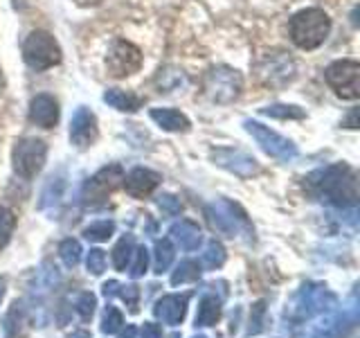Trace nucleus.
<instances>
[{
  "mask_svg": "<svg viewBox=\"0 0 360 338\" xmlns=\"http://www.w3.org/2000/svg\"><path fill=\"white\" fill-rule=\"evenodd\" d=\"M14 228H16L14 212L7 210V208H0V251L9 244L11 234H14Z\"/></svg>",
  "mask_w": 360,
  "mask_h": 338,
  "instance_id": "obj_32",
  "label": "nucleus"
},
{
  "mask_svg": "<svg viewBox=\"0 0 360 338\" xmlns=\"http://www.w3.org/2000/svg\"><path fill=\"white\" fill-rule=\"evenodd\" d=\"M86 266H88V270L93 275H101L106 270V255H104V251H99V248H93V251L88 253V257H86Z\"/></svg>",
  "mask_w": 360,
  "mask_h": 338,
  "instance_id": "obj_36",
  "label": "nucleus"
},
{
  "mask_svg": "<svg viewBox=\"0 0 360 338\" xmlns=\"http://www.w3.org/2000/svg\"><path fill=\"white\" fill-rule=\"evenodd\" d=\"M133 257H135V262L129 268V275L133 280H138V277H142L146 273V266H149V251H146L144 246H140V248H135V251H133Z\"/></svg>",
  "mask_w": 360,
  "mask_h": 338,
  "instance_id": "obj_35",
  "label": "nucleus"
},
{
  "mask_svg": "<svg viewBox=\"0 0 360 338\" xmlns=\"http://www.w3.org/2000/svg\"><path fill=\"white\" fill-rule=\"evenodd\" d=\"M142 65V52L140 48H135L133 43L117 39L112 41V45L108 48L106 54V68H108V75L122 79V77H129L133 73H138Z\"/></svg>",
  "mask_w": 360,
  "mask_h": 338,
  "instance_id": "obj_11",
  "label": "nucleus"
},
{
  "mask_svg": "<svg viewBox=\"0 0 360 338\" xmlns=\"http://www.w3.org/2000/svg\"><path fill=\"white\" fill-rule=\"evenodd\" d=\"M200 259H202V266H205V268H212V270L221 268L223 262H225V248L219 242H210Z\"/></svg>",
  "mask_w": 360,
  "mask_h": 338,
  "instance_id": "obj_31",
  "label": "nucleus"
},
{
  "mask_svg": "<svg viewBox=\"0 0 360 338\" xmlns=\"http://www.w3.org/2000/svg\"><path fill=\"white\" fill-rule=\"evenodd\" d=\"M169 234H172V239L183 248V251H196V248L200 246L202 242V234H200V228L189 219H180L178 223L172 225V230H169Z\"/></svg>",
  "mask_w": 360,
  "mask_h": 338,
  "instance_id": "obj_18",
  "label": "nucleus"
},
{
  "mask_svg": "<svg viewBox=\"0 0 360 338\" xmlns=\"http://www.w3.org/2000/svg\"><path fill=\"white\" fill-rule=\"evenodd\" d=\"M307 187L320 201L331 203L338 208H356L358 203V180L352 167L329 165L318 169L307 178Z\"/></svg>",
  "mask_w": 360,
  "mask_h": 338,
  "instance_id": "obj_1",
  "label": "nucleus"
},
{
  "mask_svg": "<svg viewBox=\"0 0 360 338\" xmlns=\"http://www.w3.org/2000/svg\"><path fill=\"white\" fill-rule=\"evenodd\" d=\"M0 88H3V73H0Z\"/></svg>",
  "mask_w": 360,
  "mask_h": 338,
  "instance_id": "obj_48",
  "label": "nucleus"
},
{
  "mask_svg": "<svg viewBox=\"0 0 360 338\" xmlns=\"http://www.w3.org/2000/svg\"><path fill=\"white\" fill-rule=\"evenodd\" d=\"M30 122L37 127L52 129L59 122V104L50 95H37L30 104Z\"/></svg>",
  "mask_w": 360,
  "mask_h": 338,
  "instance_id": "obj_17",
  "label": "nucleus"
},
{
  "mask_svg": "<svg viewBox=\"0 0 360 338\" xmlns=\"http://www.w3.org/2000/svg\"><path fill=\"white\" fill-rule=\"evenodd\" d=\"M349 129H356V111H352V115H349Z\"/></svg>",
  "mask_w": 360,
  "mask_h": 338,
  "instance_id": "obj_45",
  "label": "nucleus"
},
{
  "mask_svg": "<svg viewBox=\"0 0 360 338\" xmlns=\"http://www.w3.org/2000/svg\"><path fill=\"white\" fill-rule=\"evenodd\" d=\"M22 59L34 70H48L61 61V48L52 34L43 30H34L22 43Z\"/></svg>",
  "mask_w": 360,
  "mask_h": 338,
  "instance_id": "obj_5",
  "label": "nucleus"
},
{
  "mask_svg": "<svg viewBox=\"0 0 360 338\" xmlns=\"http://www.w3.org/2000/svg\"><path fill=\"white\" fill-rule=\"evenodd\" d=\"M160 327L153 325V323H144L142 332H140V338H160Z\"/></svg>",
  "mask_w": 360,
  "mask_h": 338,
  "instance_id": "obj_40",
  "label": "nucleus"
},
{
  "mask_svg": "<svg viewBox=\"0 0 360 338\" xmlns=\"http://www.w3.org/2000/svg\"><path fill=\"white\" fill-rule=\"evenodd\" d=\"M262 113L268 118H275V120H304L307 118V113L292 104H273V106L262 108Z\"/></svg>",
  "mask_w": 360,
  "mask_h": 338,
  "instance_id": "obj_27",
  "label": "nucleus"
},
{
  "mask_svg": "<svg viewBox=\"0 0 360 338\" xmlns=\"http://www.w3.org/2000/svg\"><path fill=\"white\" fill-rule=\"evenodd\" d=\"M59 257L68 268H75L82 259V244L77 239H63L59 246Z\"/></svg>",
  "mask_w": 360,
  "mask_h": 338,
  "instance_id": "obj_30",
  "label": "nucleus"
},
{
  "mask_svg": "<svg viewBox=\"0 0 360 338\" xmlns=\"http://www.w3.org/2000/svg\"><path fill=\"white\" fill-rule=\"evenodd\" d=\"M266 313V304L264 302H257L255 309H252V318H250V334H259L262 332V318Z\"/></svg>",
  "mask_w": 360,
  "mask_h": 338,
  "instance_id": "obj_39",
  "label": "nucleus"
},
{
  "mask_svg": "<svg viewBox=\"0 0 360 338\" xmlns=\"http://www.w3.org/2000/svg\"><path fill=\"white\" fill-rule=\"evenodd\" d=\"M158 208H160L167 217H176V214H180V210H183V203L174 194H162V196H158Z\"/></svg>",
  "mask_w": 360,
  "mask_h": 338,
  "instance_id": "obj_38",
  "label": "nucleus"
},
{
  "mask_svg": "<svg viewBox=\"0 0 360 338\" xmlns=\"http://www.w3.org/2000/svg\"><path fill=\"white\" fill-rule=\"evenodd\" d=\"M124 325V315L120 313V309H115V307H106V311H104V318H101V332L104 334H115V332H120V327Z\"/></svg>",
  "mask_w": 360,
  "mask_h": 338,
  "instance_id": "obj_34",
  "label": "nucleus"
},
{
  "mask_svg": "<svg viewBox=\"0 0 360 338\" xmlns=\"http://www.w3.org/2000/svg\"><path fill=\"white\" fill-rule=\"evenodd\" d=\"M221 318V300L214 296H205L198 304L196 311V327H212L217 325Z\"/></svg>",
  "mask_w": 360,
  "mask_h": 338,
  "instance_id": "obj_22",
  "label": "nucleus"
},
{
  "mask_svg": "<svg viewBox=\"0 0 360 338\" xmlns=\"http://www.w3.org/2000/svg\"><path fill=\"white\" fill-rule=\"evenodd\" d=\"M257 75L266 86H286L295 79V61L281 50L266 52L257 63Z\"/></svg>",
  "mask_w": 360,
  "mask_h": 338,
  "instance_id": "obj_10",
  "label": "nucleus"
},
{
  "mask_svg": "<svg viewBox=\"0 0 360 338\" xmlns=\"http://www.w3.org/2000/svg\"><path fill=\"white\" fill-rule=\"evenodd\" d=\"M207 221L214 230H219L225 237H239V234H252V225L248 219L245 210L239 203H232L228 199H219L217 203H210L205 208Z\"/></svg>",
  "mask_w": 360,
  "mask_h": 338,
  "instance_id": "obj_4",
  "label": "nucleus"
},
{
  "mask_svg": "<svg viewBox=\"0 0 360 338\" xmlns=\"http://www.w3.org/2000/svg\"><path fill=\"white\" fill-rule=\"evenodd\" d=\"M243 127L270 158H275V161H279V163H290V161H295V158H297L295 142L284 138V135H279L277 131L268 129V127H264V124H259L255 120H245Z\"/></svg>",
  "mask_w": 360,
  "mask_h": 338,
  "instance_id": "obj_7",
  "label": "nucleus"
},
{
  "mask_svg": "<svg viewBox=\"0 0 360 338\" xmlns=\"http://www.w3.org/2000/svg\"><path fill=\"white\" fill-rule=\"evenodd\" d=\"M95 140H97L95 113L86 106H79L70 120V142L77 146V149H86V146H90Z\"/></svg>",
  "mask_w": 360,
  "mask_h": 338,
  "instance_id": "obj_14",
  "label": "nucleus"
},
{
  "mask_svg": "<svg viewBox=\"0 0 360 338\" xmlns=\"http://www.w3.org/2000/svg\"><path fill=\"white\" fill-rule=\"evenodd\" d=\"M63 187H65V180L61 178V176H52L50 178V183L45 185V189H43V194H41V210H45L48 206H54V203H59V199H61V194H63Z\"/></svg>",
  "mask_w": 360,
  "mask_h": 338,
  "instance_id": "obj_28",
  "label": "nucleus"
},
{
  "mask_svg": "<svg viewBox=\"0 0 360 338\" xmlns=\"http://www.w3.org/2000/svg\"><path fill=\"white\" fill-rule=\"evenodd\" d=\"M133 251H135L133 237H122V239L115 244V248H112V266L117 270H127L131 257H133Z\"/></svg>",
  "mask_w": 360,
  "mask_h": 338,
  "instance_id": "obj_23",
  "label": "nucleus"
},
{
  "mask_svg": "<svg viewBox=\"0 0 360 338\" xmlns=\"http://www.w3.org/2000/svg\"><path fill=\"white\" fill-rule=\"evenodd\" d=\"M112 232H115V223L112 221H95L84 230V237L90 242H108Z\"/></svg>",
  "mask_w": 360,
  "mask_h": 338,
  "instance_id": "obj_29",
  "label": "nucleus"
},
{
  "mask_svg": "<svg viewBox=\"0 0 360 338\" xmlns=\"http://www.w3.org/2000/svg\"><path fill=\"white\" fill-rule=\"evenodd\" d=\"M122 180H124V172H122L120 165L104 167L101 172H97L86 183V187H84L86 203H90V206H95V203H104L110 192H115L120 187Z\"/></svg>",
  "mask_w": 360,
  "mask_h": 338,
  "instance_id": "obj_12",
  "label": "nucleus"
},
{
  "mask_svg": "<svg viewBox=\"0 0 360 338\" xmlns=\"http://www.w3.org/2000/svg\"><path fill=\"white\" fill-rule=\"evenodd\" d=\"M117 296L127 302V307L135 313L138 311V302H140V289L135 284H120L117 289Z\"/></svg>",
  "mask_w": 360,
  "mask_h": 338,
  "instance_id": "obj_37",
  "label": "nucleus"
},
{
  "mask_svg": "<svg viewBox=\"0 0 360 338\" xmlns=\"http://www.w3.org/2000/svg\"><path fill=\"white\" fill-rule=\"evenodd\" d=\"M5 338H27V315L22 302H14L3 323Z\"/></svg>",
  "mask_w": 360,
  "mask_h": 338,
  "instance_id": "obj_20",
  "label": "nucleus"
},
{
  "mask_svg": "<svg viewBox=\"0 0 360 338\" xmlns=\"http://www.w3.org/2000/svg\"><path fill=\"white\" fill-rule=\"evenodd\" d=\"M194 338H205V336H194Z\"/></svg>",
  "mask_w": 360,
  "mask_h": 338,
  "instance_id": "obj_49",
  "label": "nucleus"
},
{
  "mask_svg": "<svg viewBox=\"0 0 360 338\" xmlns=\"http://www.w3.org/2000/svg\"><path fill=\"white\" fill-rule=\"evenodd\" d=\"M120 338H138V330H135L133 325H129L127 330H124V332L120 334Z\"/></svg>",
  "mask_w": 360,
  "mask_h": 338,
  "instance_id": "obj_42",
  "label": "nucleus"
},
{
  "mask_svg": "<svg viewBox=\"0 0 360 338\" xmlns=\"http://www.w3.org/2000/svg\"><path fill=\"white\" fill-rule=\"evenodd\" d=\"M45 158H48V144L39 138H20L14 146V151H11L14 172L25 180L34 178L41 172Z\"/></svg>",
  "mask_w": 360,
  "mask_h": 338,
  "instance_id": "obj_8",
  "label": "nucleus"
},
{
  "mask_svg": "<svg viewBox=\"0 0 360 338\" xmlns=\"http://www.w3.org/2000/svg\"><path fill=\"white\" fill-rule=\"evenodd\" d=\"M212 161L241 178H250L259 174V163L250 154H245L241 149H217V151H212Z\"/></svg>",
  "mask_w": 360,
  "mask_h": 338,
  "instance_id": "obj_13",
  "label": "nucleus"
},
{
  "mask_svg": "<svg viewBox=\"0 0 360 338\" xmlns=\"http://www.w3.org/2000/svg\"><path fill=\"white\" fill-rule=\"evenodd\" d=\"M151 120L160 129L172 131V133H185L191 127L189 120L176 108H151Z\"/></svg>",
  "mask_w": 360,
  "mask_h": 338,
  "instance_id": "obj_19",
  "label": "nucleus"
},
{
  "mask_svg": "<svg viewBox=\"0 0 360 338\" xmlns=\"http://www.w3.org/2000/svg\"><path fill=\"white\" fill-rule=\"evenodd\" d=\"M5 284H7L5 277H0V302H3V298H5Z\"/></svg>",
  "mask_w": 360,
  "mask_h": 338,
  "instance_id": "obj_44",
  "label": "nucleus"
},
{
  "mask_svg": "<svg viewBox=\"0 0 360 338\" xmlns=\"http://www.w3.org/2000/svg\"><path fill=\"white\" fill-rule=\"evenodd\" d=\"M187 302H189V296H165L162 300L155 302L153 313H155V318L162 320L165 325L176 327L185 320Z\"/></svg>",
  "mask_w": 360,
  "mask_h": 338,
  "instance_id": "obj_16",
  "label": "nucleus"
},
{
  "mask_svg": "<svg viewBox=\"0 0 360 338\" xmlns=\"http://www.w3.org/2000/svg\"><path fill=\"white\" fill-rule=\"evenodd\" d=\"M117 289H120V282H115V280L106 282V284H104V296H106V298L117 296Z\"/></svg>",
  "mask_w": 360,
  "mask_h": 338,
  "instance_id": "obj_41",
  "label": "nucleus"
},
{
  "mask_svg": "<svg viewBox=\"0 0 360 338\" xmlns=\"http://www.w3.org/2000/svg\"><path fill=\"white\" fill-rule=\"evenodd\" d=\"M290 39L302 50H315L326 41L331 32V18L318 7L302 9L290 18Z\"/></svg>",
  "mask_w": 360,
  "mask_h": 338,
  "instance_id": "obj_2",
  "label": "nucleus"
},
{
  "mask_svg": "<svg viewBox=\"0 0 360 338\" xmlns=\"http://www.w3.org/2000/svg\"><path fill=\"white\" fill-rule=\"evenodd\" d=\"M162 176L153 172V169H146V167H135L133 172H129L124 176V187L133 196V199H144L149 196L151 192L160 185Z\"/></svg>",
  "mask_w": 360,
  "mask_h": 338,
  "instance_id": "obj_15",
  "label": "nucleus"
},
{
  "mask_svg": "<svg viewBox=\"0 0 360 338\" xmlns=\"http://www.w3.org/2000/svg\"><path fill=\"white\" fill-rule=\"evenodd\" d=\"M174 244L169 239H160L155 244V253H153V268L155 273H165V270L172 266L174 262Z\"/></svg>",
  "mask_w": 360,
  "mask_h": 338,
  "instance_id": "obj_24",
  "label": "nucleus"
},
{
  "mask_svg": "<svg viewBox=\"0 0 360 338\" xmlns=\"http://www.w3.org/2000/svg\"><path fill=\"white\" fill-rule=\"evenodd\" d=\"M99 3H101V0H77V5H82V7H95Z\"/></svg>",
  "mask_w": 360,
  "mask_h": 338,
  "instance_id": "obj_43",
  "label": "nucleus"
},
{
  "mask_svg": "<svg viewBox=\"0 0 360 338\" xmlns=\"http://www.w3.org/2000/svg\"><path fill=\"white\" fill-rule=\"evenodd\" d=\"M95 307H97V298L93 296V293H90V291L79 293V298H77V302H75V309H77L79 318H82L84 323H88L90 318H93Z\"/></svg>",
  "mask_w": 360,
  "mask_h": 338,
  "instance_id": "obj_33",
  "label": "nucleus"
},
{
  "mask_svg": "<svg viewBox=\"0 0 360 338\" xmlns=\"http://www.w3.org/2000/svg\"><path fill=\"white\" fill-rule=\"evenodd\" d=\"M187 79L183 70H176V68H165L158 75V86H160V93H174L180 86H185Z\"/></svg>",
  "mask_w": 360,
  "mask_h": 338,
  "instance_id": "obj_25",
  "label": "nucleus"
},
{
  "mask_svg": "<svg viewBox=\"0 0 360 338\" xmlns=\"http://www.w3.org/2000/svg\"><path fill=\"white\" fill-rule=\"evenodd\" d=\"M198 277H200V266L194 259H185V262H180L178 268L172 273V284L174 287L187 284V282H196Z\"/></svg>",
  "mask_w": 360,
  "mask_h": 338,
  "instance_id": "obj_26",
  "label": "nucleus"
},
{
  "mask_svg": "<svg viewBox=\"0 0 360 338\" xmlns=\"http://www.w3.org/2000/svg\"><path fill=\"white\" fill-rule=\"evenodd\" d=\"M324 79H326V84L335 90L338 97L358 99V95H360V65H358V61H352V59L333 61L324 70Z\"/></svg>",
  "mask_w": 360,
  "mask_h": 338,
  "instance_id": "obj_9",
  "label": "nucleus"
},
{
  "mask_svg": "<svg viewBox=\"0 0 360 338\" xmlns=\"http://www.w3.org/2000/svg\"><path fill=\"white\" fill-rule=\"evenodd\" d=\"M104 101L110 104L112 108H117L122 113H135L142 106V99L138 95H131V93H124V90L117 88H110L104 93Z\"/></svg>",
  "mask_w": 360,
  "mask_h": 338,
  "instance_id": "obj_21",
  "label": "nucleus"
},
{
  "mask_svg": "<svg viewBox=\"0 0 360 338\" xmlns=\"http://www.w3.org/2000/svg\"><path fill=\"white\" fill-rule=\"evenodd\" d=\"M333 302H335V296L324 284H304L297 291V296L292 298V302L288 304V315L292 320L302 323L322 313L324 309H329Z\"/></svg>",
  "mask_w": 360,
  "mask_h": 338,
  "instance_id": "obj_6",
  "label": "nucleus"
},
{
  "mask_svg": "<svg viewBox=\"0 0 360 338\" xmlns=\"http://www.w3.org/2000/svg\"><path fill=\"white\" fill-rule=\"evenodd\" d=\"M243 90V77L230 65H214L202 77V93L214 104H232Z\"/></svg>",
  "mask_w": 360,
  "mask_h": 338,
  "instance_id": "obj_3",
  "label": "nucleus"
},
{
  "mask_svg": "<svg viewBox=\"0 0 360 338\" xmlns=\"http://www.w3.org/2000/svg\"><path fill=\"white\" fill-rule=\"evenodd\" d=\"M70 338H90V334L88 332H75Z\"/></svg>",
  "mask_w": 360,
  "mask_h": 338,
  "instance_id": "obj_46",
  "label": "nucleus"
},
{
  "mask_svg": "<svg viewBox=\"0 0 360 338\" xmlns=\"http://www.w3.org/2000/svg\"><path fill=\"white\" fill-rule=\"evenodd\" d=\"M167 338H180V334H172V336H167Z\"/></svg>",
  "mask_w": 360,
  "mask_h": 338,
  "instance_id": "obj_47",
  "label": "nucleus"
}]
</instances>
